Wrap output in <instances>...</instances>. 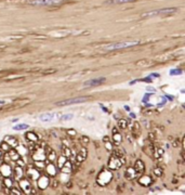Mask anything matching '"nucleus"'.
Instances as JSON below:
<instances>
[{
    "instance_id": "nucleus-1",
    "label": "nucleus",
    "mask_w": 185,
    "mask_h": 195,
    "mask_svg": "<svg viewBox=\"0 0 185 195\" xmlns=\"http://www.w3.org/2000/svg\"><path fill=\"white\" fill-rule=\"evenodd\" d=\"M91 96H77V98H71V99H67V100H63L60 101V102H56L55 105L56 106H67V105H71V104H79V103H83L86 101L90 100Z\"/></svg>"
},
{
    "instance_id": "nucleus-2",
    "label": "nucleus",
    "mask_w": 185,
    "mask_h": 195,
    "mask_svg": "<svg viewBox=\"0 0 185 195\" xmlns=\"http://www.w3.org/2000/svg\"><path fill=\"white\" fill-rule=\"evenodd\" d=\"M140 41H121V42H116V43H110L108 46L104 47V50H107V51H114V50H119V49H122V48H129V47H133L139 44Z\"/></svg>"
},
{
    "instance_id": "nucleus-3",
    "label": "nucleus",
    "mask_w": 185,
    "mask_h": 195,
    "mask_svg": "<svg viewBox=\"0 0 185 195\" xmlns=\"http://www.w3.org/2000/svg\"><path fill=\"white\" fill-rule=\"evenodd\" d=\"M113 179V172L110 170H102L101 172L98 174L96 178V182L101 186H106Z\"/></svg>"
},
{
    "instance_id": "nucleus-4",
    "label": "nucleus",
    "mask_w": 185,
    "mask_h": 195,
    "mask_svg": "<svg viewBox=\"0 0 185 195\" xmlns=\"http://www.w3.org/2000/svg\"><path fill=\"white\" fill-rule=\"evenodd\" d=\"M174 12H176L175 8H164V9L146 12V13L143 14V16L144 18H148V16H157V15H170V14H173Z\"/></svg>"
},
{
    "instance_id": "nucleus-5",
    "label": "nucleus",
    "mask_w": 185,
    "mask_h": 195,
    "mask_svg": "<svg viewBox=\"0 0 185 195\" xmlns=\"http://www.w3.org/2000/svg\"><path fill=\"white\" fill-rule=\"evenodd\" d=\"M62 2L63 0H30V1H28V5L34 6V7H40V6L51 7V6L61 5Z\"/></svg>"
},
{
    "instance_id": "nucleus-6",
    "label": "nucleus",
    "mask_w": 185,
    "mask_h": 195,
    "mask_svg": "<svg viewBox=\"0 0 185 195\" xmlns=\"http://www.w3.org/2000/svg\"><path fill=\"white\" fill-rule=\"evenodd\" d=\"M123 164L121 161V158H118L114 155H112L109 157V160H108V164H107V167L109 170H117L121 167Z\"/></svg>"
},
{
    "instance_id": "nucleus-7",
    "label": "nucleus",
    "mask_w": 185,
    "mask_h": 195,
    "mask_svg": "<svg viewBox=\"0 0 185 195\" xmlns=\"http://www.w3.org/2000/svg\"><path fill=\"white\" fill-rule=\"evenodd\" d=\"M106 81L105 77H100V78H95V79H90V80H87L83 83V88H87V87H96V86H100L102 85L103 83Z\"/></svg>"
},
{
    "instance_id": "nucleus-8",
    "label": "nucleus",
    "mask_w": 185,
    "mask_h": 195,
    "mask_svg": "<svg viewBox=\"0 0 185 195\" xmlns=\"http://www.w3.org/2000/svg\"><path fill=\"white\" fill-rule=\"evenodd\" d=\"M45 154H46V160L47 161H51V162H54L56 160V152L54 151L53 149H51L49 145L45 146Z\"/></svg>"
},
{
    "instance_id": "nucleus-9",
    "label": "nucleus",
    "mask_w": 185,
    "mask_h": 195,
    "mask_svg": "<svg viewBox=\"0 0 185 195\" xmlns=\"http://www.w3.org/2000/svg\"><path fill=\"white\" fill-rule=\"evenodd\" d=\"M40 174H41L40 173V170L36 168L34 165L27 167V176L29 178V180H37Z\"/></svg>"
},
{
    "instance_id": "nucleus-10",
    "label": "nucleus",
    "mask_w": 185,
    "mask_h": 195,
    "mask_svg": "<svg viewBox=\"0 0 185 195\" xmlns=\"http://www.w3.org/2000/svg\"><path fill=\"white\" fill-rule=\"evenodd\" d=\"M37 180H38L37 181L38 189H40V190H46L48 186H49V184H50L49 177H47V176H41V174H40Z\"/></svg>"
},
{
    "instance_id": "nucleus-11",
    "label": "nucleus",
    "mask_w": 185,
    "mask_h": 195,
    "mask_svg": "<svg viewBox=\"0 0 185 195\" xmlns=\"http://www.w3.org/2000/svg\"><path fill=\"white\" fill-rule=\"evenodd\" d=\"M45 170H46L47 173L49 174L50 177H54L55 174H56V170H58V168H56V166H55L54 162L48 161V162H46Z\"/></svg>"
},
{
    "instance_id": "nucleus-12",
    "label": "nucleus",
    "mask_w": 185,
    "mask_h": 195,
    "mask_svg": "<svg viewBox=\"0 0 185 195\" xmlns=\"http://www.w3.org/2000/svg\"><path fill=\"white\" fill-rule=\"evenodd\" d=\"M88 157V151L86 148H81L80 149V151L78 152L77 156H76V164H80V162H82L86 160V158Z\"/></svg>"
},
{
    "instance_id": "nucleus-13",
    "label": "nucleus",
    "mask_w": 185,
    "mask_h": 195,
    "mask_svg": "<svg viewBox=\"0 0 185 195\" xmlns=\"http://www.w3.org/2000/svg\"><path fill=\"white\" fill-rule=\"evenodd\" d=\"M18 183H20V186H21V189L24 193H30L31 185L29 183V180H27V179H20Z\"/></svg>"
},
{
    "instance_id": "nucleus-14",
    "label": "nucleus",
    "mask_w": 185,
    "mask_h": 195,
    "mask_svg": "<svg viewBox=\"0 0 185 195\" xmlns=\"http://www.w3.org/2000/svg\"><path fill=\"white\" fill-rule=\"evenodd\" d=\"M153 179L151 176H148V174H143L142 177H140L139 179V183L142 185V186H151V184L153 183Z\"/></svg>"
},
{
    "instance_id": "nucleus-15",
    "label": "nucleus",
    "mask_w": 185,
    "mask_h": 195,
    "mask_svg": "<svg viewBox=\"0 0 185 195\" xmlns=\"http://www.w3.org/2000/svg\"><path fill=\"white\" fill-rule=\"evenodd\" d=\"M133 168L138 174H142V173H144V171H145V164H144V161L142 159H138L135 161Z\"/></svg>"
},
{
    "instance_id": "nucleus-16",
    "label": "nucleus",
    "mask_w": 185,
    "mask_h": 195,
    "mask_svg": "<svg viewBox=\"0 0 185 195\" xmlns=\"http://www.w3.org/2000/svg\"><path fill=\"white\" fill-rule=\"evenodd\" d=\"M0 171H1L3 177L7 178V177H10L12 174V168L8 162H3V165L0 167Z\"/></svg>"
},
{
    "instance_id": "nucleus-17",
    "label": "nucleus",
    "mask_w": 185,
    "mask_h": 195,
    "mask_svg": "<svg viewBox=\"0 0 185 195\" xmlns=\"http://www.w3.org/2000/svg\"><path fill=\"white\" fill-rule=\"evenodd\" d=\"M138 176H139V174L136 173V171L134 170V168H133V167L128 168V169H127V171L124 172V178L128 179V180H132V179L136 178Z\"/></svg>"
},
{
    "instance_id": "nucleus-18",
    "label": "nucleus",
    "mask_w": 185,
    "mask_h": 195,
    "mask_svg": "<svg viewBox=\"0 0 185 195\" xmlns=\"http://www.w3.org/2000/svg\"><path fill=\"white\" fill-rule=\"evenodd\" d=\"M26 139L29 141V143H33V144H36L38 142V135L37 133H35L34 131H29V132H27L26 135Z\"/></svg>"
},
{
    "instance_id": "nucleus-19",
    "label": "nucleus",
    "mask_w": 185,
    "mask_h": 195,
    "mask_svg": "<svg viewBox=\"0 0 185 195\" xmlns=\"http://www.w3.org/2000/svg\"><path fill=\"white\" fill-rule=\"evenodd\" d=\"M23 176H24V171H23L22 166L17 165L13 170V177H14L15 180H20V179L23 178Z\"/></svg>"
},
{
    "instance_id": "nucleus-20",
    "label": "nucleus",
    "mask_w": 185,
    "mask_h": 195,
    "mask_svg": "<svg viewBox=\"0 0 185 195\" xmlns=\"http://www.w3.org/2000/svg\"><path fill=\"white\" fill-rule=\"evenodd\" d=\"M55 114L54 113H42L39 115V119L41 121H51L52 119H54Z\"/></svg>"
},
{
    "instance_id": "nucleus-21",
    "label": "nucleus",
    "mask_w": 185,
    "mask_h": 195,
    "mask_svg": "<svg viewBox=\"0 0 185 195\" xmlns=\"http://www.w3.org/2000/svg\"><path fill=\"white\" fill-rule=\"evenodd\" d=\"M5 141L11 146V148H16V146H18V140L15 137H13V136H12V137L8 136Z\"/></svg>"
},
{
    "instance_id": "nucleus-22",
    "label": "nucleus",
    "mask_w": 185,
    "mask_h": 195,
    "mask_svg": "<svg viewBox=\"0 0 185 195\" xmlns=\"http://www.w3.org/2000/svg\"><path fill=\"white\" fill-rule=\"evenodd\" d=\"M60 169H61V171H62V172L70 173L71 171H73V165H71V162H70V161L66 160V162H65V164H64Z\"/></svg>"
},
{
    "instance_id": "nucleus-23",
    "label": "nucleus",
    "mask_w": 185,
    "mask_h": 195,
    "mask_svg": "<svg viewBox=\"0 0 185 195\" xmlns=\"http://www.w3.org/2000/svg\"><path fill=\"white\" fill-rule=\"evenodd\" d=\"M8 155H9L10 160H13V161H16L18 158L21 157V155L18 154V152L15 151V150H10V151L8 152Z\"/></svg>"
},
{
    "instance_id": "nucleus-24",
    "label": "nucleus",
    "mask_w": 185,
    "mask_h": 195,
    "mask_svg": "<svg viewBox=\"0 0 185 195\" xmlns=\"http://www.w3.org/2000/svg\"><path fill=\"white\" fill-rule=\"evenodd\" d=\"M132 131H133V137L134 138H138L140 136V133H141V125H140V123L135 121V123L133 124V126H132Z\"/></svg>"
},
{
    "instance_id": "nucleus-25",
    "label": "nucleus",
    "mask_w": 185,
    "mask_h": 195,
    "mask_svg": "<svg viewBox=\"0 0 185 195\" xmlns=\"http://www.w3.org/2000/svg\"><path fill=\"white\" fill-rule=\"evenodd\" d=\"M152 61H150L148 59H142L138 61V62H135V65L136 66H141V67H146L148 65H152Z\"/></svg>"
},
{
    "instance_id": "nucleus-26",
    "label": "nucleus",
    "mask_w": 185,
    "mask_h": 195,
    "mask_svg": "<svg viewBox=\"0 0 185 195\" xmlns=\"http://www.w3.org/2000/svg\"><path fill=\"white\" fill-rule=\"evenodd\" d=\"M113 139H114V143L116 144V146L119 145L122 142V137L120 133H118V131H116L113 133Z\"/></svg>"
},
{
    "instance_id": "nucleus-27",
    "label": "nucleus",
    "mask_w": 185,
    "mask_h": 195,
    "mask_svg": "<svg viewBox=\"0 0 185 195\" xmlns=\"http://www.w3.org/2000/svg\"><path fill=\"white\" fill-rule=\"evenodd\" d=\"M123 154H124V151H123L122 149H120L119 146L117 145V146H116V149H114V151H113L112 155H114V156L118 157V158H121V157H123Z\"/></svg>"
},
{
    "instance_id": "nucleus-28",
    "label": "nucleus",
    "mask_w": 185,
    "mask_h": 195,
    "mask_svg": "<svg viewBox=\"0 0 185 195\" xmlns=\"http://www.w3.org/2000/svg\"><path fill=\"white\" fill-rule=\"evenodd\" d=\"M154 150H155V148L153 146L152 143L148 144V145H145V146L143 148V151L145 152L148 156H153V155H154Z\"/></svg>"
},
{
    "instance_id": "nucleus-29",
    "label": "nucleus",
    "mask_w": 185,
    "mask_h": 195,
    "mask_svg": "<svg viewBox=\"0 0 185 195\" xmlns=\"http://www.w3.org/2000/svg\"><path fill=\"white\" fill-rule=\"evenodd\" d=\"M62 155H64L66 158H67V157H70V155H71L70 146H66V145H63V146H62Z\"/></svg>"
},
{
    "instance_id": "nucleus-30",
    "label": "nucleus",
    "mask_w": 185,
    "mask_h": 195,
    "mask_svg": "<svg viewBox=\"0 0 185 195\" xmlns=\"http://www.w3.org/2000/svg\"><path fill=\"white\" fill-rule=\"evenodd\" d=\"M34 166L39 170H43L46 166V160H35Z\"/></svg>"
},
{
    "instance_id": "nucleus-31",
    "label": "nucleus",
    "mask_w": 185,
    "mask_h": 195,
    "mask_svg": "<svg viewBox=\"0 0 185 195\" xmlns=\"http://www.w3.org/2000/svg\"><path fill=\"white\" fill-rule=\"evenodd\" d=\"M56 160H58V167L59 168H61L62 166L66 162V157L64 156V155H61V156H59V157H56Z\"/></svg>"
},
{
    "instance_id": "nucleus-32",
    "label": "nucleus",
    "mask_w": 185,
    "mask_h": 195,
    "mask_svg": "<svg viewBox=\"0 0 185 195\" xmlns=\"http://www.w3.org/2000/svg\"><path fill=\"white\" fill-rule=\"evenodd\" d=\"M0 150L3 152H9L11 150V146L8 144L6 141H3V142H1V144H0Z\"/></svg>"
},
{
    "instance_id": "nucleus-33",
    "label": "nucleus",
    "mask_w": 185,
    "mask_h": 195,
    "mask_svg": "<svg viewBox=\"0 0 185 195\" xmlns=\"http://www.w3.org/2000/svg\"><path fill=\"white\" fill-rule=\"evenodd\" d=\"M154 154H155V155H153V156H155L156 158H160V157L163 155V150H162L161 148L155 149V150H154Z\"/></svg>"
},
{
    "instance_id": "nucleus-34",
    "label": "nucleus",
    "mask_w": 185,
    "mask_h": 195,
    "mask_svg": "<svg viewBox=\"0 0 185 195\" xmlns=\"http://www.w3.org/2000/svg\"><path fill=\"white\" fill-rule=\"evenodd\" d=\"M12 183H13V180H12V179H10L9 177H7V179H5V180H3V185L6 186L7 189H10L11 186H12Z\"/></svg>"
},
{
    "instance_id": "nucleus-35",
    "label": "nucleus",
    "mask_w": 185,
    "mask_h": 195,
    "mask_svg": "<svg viewBox=\"0 0 185 195\" xmlns=\"http://www.w3.org/2000/svg\"><path fill=\"white\" fill-rule=\"evenodd\" d=\"M128 127V123L126 119H119L118 120V128L119 129H126Z\"/></svg>"
},
{
    "instance_id": "nucleus-36",
    "label": "nucleus",
    "mask_w": 185,
    "mask_h": 195,
    "mask_svg": "<svg viewBox=\"0 0 185 195\" xmlns=\"http://www.w3.org/2000/svg\"><path fill=\"white\" fill-rule=\"evenodd\" d=\"M27 128H29V126L26 125V124H18L16 126H14V130H16V131H20V130H25Z\"/></svg>"
},
{
    "instance_id": "nucleus-37",
    "label": "nucleus",
    "mask_w": 185,
    "mask_h": 195,
    "mask_svg": "<svg viewBox=\"0 0 185 195\" xmlns=\"http://www.w3.org/2000/svg\"><path fill=\"white\" fill-rule=\"evenodd\" d=\"M135 0H110L108 3H116V5H120V3H127V2H132Z\"/></svg>"
},
{
    "instance_id": "nucleus-38",
    "label": "nucleus",
    "mask_w": 185,
    "mask_h": 195,
    "mask_svg": "<svg viewBox=\"0 0 185 195\" xmlns=\"http://www.w3.org/2000/svg\"><path fill=\"white\" fill-rule=\"evenodd\" d=\"M11 190H10V194H15V195H21L22 193H23V191L22 190H20V189H17V188H12V186H11V188H10Z\"/></svg>"
},
{
    "instance_id": "nucleus-39",
    "label": "nucleus",
    "mask_w": 185,
    "mask_h": 195,
    "mask_svg": "<svg viewBox=\"0 0 185 195\" xmlns=\"http://www.w3.org/2000/svg\"><path fill=\"white\" fill-rule=\"evenodd\" d=\"M162 169L161 168H159V167H156L155 169H154V174L156 177H161L162 176Z\"/></svg>"
},
{
    "instance_id": "nucleus-40",
    "label": "nucleus",
    "mask_w": 185,
    "mask_h": 195,
    "mask_svg": "<svg viewBox=\"0 0 185 195\" xmlns=\"http://www.w3.org/2000/svg\"><path fill=\"white\" fill-rule=\"evenodd\" d=\"M66 133H67L68 137H76V135H77V131H76L75 129H67Z\"/></svg>"
},
{
    "instance_id": "nucleus-41",
    "label": "nucleus",
    "mask_w": 185,
    "mask_h": 195,
    "mask_svg": "<svg viewBox=\"0 0 185 195\" xmlns=\"http://www.w3.org/2000/svg\"><path fill=\"white\" fill-rule=\"evenodd\" d=\"M74 118V115L73 114H66V115H63L61 116V120H70Z\"/></svg>"
},
{
    "instance_id": "nucleus-42",
    "label": "nucleus",
    "mask_w": 185,
    "mask_h": 195,
    "mask_svg": "<svg viewBox=\"0 0 185 195\" xmlns=\"http://www.w3.org/2000/svg\"><path fill=\"white\" fill-rule=\"evenodd\" d=\"M55 72H56L55 68H48V70H46V71L42 72V74H43V75H50V74H54Z\"/></svg>"
},
{
    "instance_id": "nucleus-43",
    "label": "nucleus",
    "mask_w": 185,
    "mask_h": 195,
    "mask_svg": "<svg viewBox=\"0 0 185 195\" xmlns=\"http://www.w3.org/2000/svg\"><path fill=\"white\" fill-rule=\"evenodd\" d=\"M80 140H81V142H82L84 145H87V144H89V143H90V139H89V138H88L87 136H82Z\"/></svg>"
},
{
    "instance_id": "nucleus-44",
    "label": "nucleus",
    "mask_w": 185,
    "mask_h": 195,
    "mask_svg": "<svg viewBox=\"0 0 185 195\" xmlns=\"http://www.w3.org/2000/svg\"><path fill=\"white\" fill-rule=\"evenodd\" d=\"M182 74V71L181 70H172L171 72H170V75H172V76H174V75H181Z\"/></svg>"
},
{
    "instance_id": "nucleus-45",
    "label": "nucleus",
    "mask_w": 185,
    "mask_h": 195,
    "mask_svg": "<svg viewBox=\"0 0 185 195\" xmlns=\"http://www.w3.org/2000/svg\"><path fill=\"white\" fill-rule=\"evenodd\" d=\"M105 146H106V149L108 150V151H113V146H112V144H110V142L109 141H107V142H105Z\"/></svg>"
},
{
    "instance_id": "nucleus-46",
    "label": "nucleus",
    "mask_w": 185,
    "mask_h": 195,
    "mask_svg": "<svg viewBox=\"0 0 185 195\" xmlns=\"http://www.w3.org/2000/svg\"><path fill=\"white\" fill-rule=\"evenodd\" d=\"M148 139H150L151 141H155L156 140V138H155V135H154V133H148Z\"/></svg>"
},
{
    "instance_id": "nucleus-47",
    "label": "nucleus",
    "mask_w": 185,
    "mask_h": 195,
    "mask_svg": "<svg viewBox=\"0 0 185 195\" xmlns=\"http://www.w3.org/2000/svg\"><path fill=\"white\" fill-rule=\"evenodd\" d=\"M16 164H17L18 166H24V161H23V160L21 159V157H20L18 159L16 160Z\"/></svg>"
},
{
    "instance_id": "nucleus-48",
    "label": "nucleus",
    "mask_w": 185,
    "mask_h": 195,
    "mask_svg": "<svg viewBox=\"0 0 185 195\" xmlns=\"http://www.w3.org/2000/svg\"><path fill=\"white\" fill-rule=\"evenodd\" d=\"M63 145H66V146H70V143L68 142L66 139H63Z\"/></svg>"
},
{
    "instance_id": "nucleus-49",
    "label": "nucleus",
    "mask_w": 185,
    "mask_h": 195,
    "mask_svg": "<svg viewBox=\"0 0 185 195\" xmlns=\"http://www.w3.org/2000/svg\"><path fill=\"white\" fill-rule=\"evenodd\" d=\"M58 185H59V182L54 180V181H53V183H52V188L55 189V188H58Z\"/></svg>"
},
{
    "instance_id": "nucleus-50",
    "label": "nucleus",
    "mask_w": 185,
    "mask_h": 195,
    "mask_svg": "<svg viewBox=\"0 0 185 195\" xmlns=\"http://www.w3.org/2000/svg\"><path fill=\"white\" fill-rule=\"evenodd\" d=\"M180 145H181V143H180V140L175 141L174 143H173V146H174V148H178V146H180Z\"/></svg>"
},
{
    "instance_id": "nucleus-51",
    "label": "nucleus",
    "mask_w": 185,
    "mask_h": 195,
    "mask_svg": "<svg viewBox=\"0 0 185 195\" xmlns=\"http://www.w3.org/2000/svg\"><path fill=\"white\" fill-rule=\"evenodd\" d=\"M150 76H153V77H155V78H158V77L160 76L159 74H157V73H154V74H151Z\"/></svg>"
},
{
    "instance_id": "nucleus-52",
    "label": "nucleus",
    "mask_w": 185,
    "mask_h": 195,
    "mask_svg": "<svg viewBox=\"0 0 185 195\" xmlns=\"http://www.w3.org/2000/svg\"><path fill=\"white\" fill-rule=\"evenodd\" d=\"M103 141H104V142H107V141H109V138H108L107 136H105V137L103 138Z\"/></svg>"
},
{
    "instance_id": "nucleus-53",
    "label": "nucleus",
    "mask_w": 185,
    "mask_h": 195,
    "mask_svg": "<svg viewBox=\"0 0 185 195\" xmlns=\"http://www.w3.org/2000/svg\"><path fill=\"white\" fill-rule=\"evenodd\" d=\"M101 106H102V108H103V111H104V112H105V113H108V109H107L106 107H104L102 104H101Z\"/></svg>"
},
{
    "instance_id": "nucleus-54",
    "label": "nucleus",
    "mask_w": 185,
    "mask_h": 195,
    "mask_svg": "<svg viewBox=\"0 0 185 195\" xmlns=\"http://www.w3.org/2000/svg\"><path fill=\"white\" fill-rule=\"evenodd\" d=\"M124 109H126L127 112H130V107L128 106V105H126V106H124Z\"/></svg>"
},
{
    "instance_id": "nucleus-55",
    "label": "nucleus",
    "mask_w": 185,
    "mask_h": 195,
    "mask_svg": "<svg viewBox=\"0 0 185 195\" xmlns=\"http://www.w3.org/2000/svg\"><path fill=\"white\" fill-rule=\"evenodd\" d=\"M130 117H132V118H135V114H133V113H130Z\"/></svg>"
},
{
    "instance_id": "nucleus-56",
    "label": "nucleus",
    "mask_w": 185,
    "mask_h": 195,
    "mask_svg": "<svg viewBox=\"0 0 185 195\" xmlns=\"http://www.w3.org/2000/svg\"><path fill=\"white\" fill-rule=\"evenodd\" d=\"M2 157H3V152L1 151V150H0V159H1Z\"/></svg>"
},
{
    "instance_id": "nucleus-57",
    "label": "nucleus",
    "mask_w": 185,
    "mask_h": 195,
    "mask_svg": "<svg viewBox=\"0 0 185 195\" xmlns=\"http://www.w3.org/2000/svg\"><path fill=\"white\" fill-rule=\"evenodd\" d=\"M147 90H148V91H151V90H152V91H155V89H154V88H151V87H147Z\"/></svg>"
},
{
    "instance_id": "nucleus-58",
    "label": "nucleus",
    "mask_w": 185,
    "mask_h": 195,
    "mask_svg": "<svg viewBox=\"0 0 185 195\" xmlns=\"http://www.w3.org/2000/svg\"><path fill=\"white\" fill-rule=\"evenodd\" d=\"M3 179V176H2V173H1V171H0V180H2Z\"/></svg>"
},
{
    "instance_id": "nucleus-59",
    "label": "nucleus",
    "mask_w": 185,
    "mask_h": 195,
    "mask_svg": "<svg viewBox=\"0 0 185 195\" xmlns=\"http://www.w3.org/2000/svg\"><path fill=\"white\" fill-rule=\"evenodd\" d=\"M0 104H6V101H0Z\"/></svg>"
}]
</instances>
